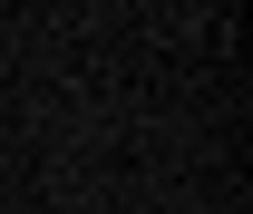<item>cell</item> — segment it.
I'll list each match as a JSON object with an SVG mask.
<instances>
[]
</instances>
